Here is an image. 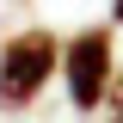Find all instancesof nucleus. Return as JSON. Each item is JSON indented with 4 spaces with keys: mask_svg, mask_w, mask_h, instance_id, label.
Masks as SVG:
<instances>
[{
    "mask_svg": "<svg viewBox=\"0 0 123 123\" xmlns=\"http://www.w3.org/2000/svg\"><path fill=\"white\" fill-rule=\"evenodd\" d=\"M55 62H62V49H55L49 31H18V37H6V49H0V105L25 111L31 98L49 86Z\"/></svg>",
    "mask_w": 123,
    "mask_h": 123,
    "instance_id": "nucleus-1",
    "label": "nucleus"
},
{
    "mask_svg": "<svg viewBox=\"0 0 123 123\" xmlns=\"http://www.w3.org/2000/svg\"><path fill=\"white\" fill-rule=\"evenodd\" d=\"M62 68H68V98H74V111H98L111 92V31H80L74 43H68V55H62Z\"/></svg>",
    "mask_w": 123,
    "mask_h": 123,
    "instance_id": "nucleus-2",
    "label": "nucleus"
},
{
    "mask_svg": "<svg viewBox=\"0 0 123 123\" xmlns=\"http://www.w3.org/2000/svg\"><path fill=\"white\" fill-rule=\"evenodd\" d=\"M105 123H123V74L111 80V92H105Z\"/></svg>",
    "mask_w": 123,
    "mask_h": 123,
    "instance_id": "nucleus-3",
    "label": "nucleus"
},
{
    "mask_svg": "<svg viewBox=\"0 0 123 123\" xmlns=\"http://www.w3.org/2000/svg\"><path fill=\"white\" fill-rule=\"evenodd\" d=\"M111 18H117V25H123V0H111Z\"/></svg>",
    "mask_w": 123,
    "mask_h": 123,
    "instance_id": "nucleus-4",
    "label": "nucleus"
}]
</instances>
